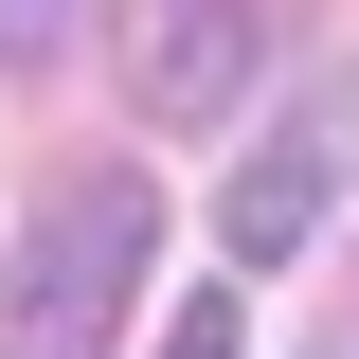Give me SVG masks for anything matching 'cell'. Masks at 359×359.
Instances as JSON below:
<instances>
[{
    "label": "cell",
    "mask_w": 359,
    "mask_h": 359,
    "mask_svg": "<svg viewBox=\"0 0 359 359\" xmlns=\"http://www.w3.org/2000/svg\"><path fill=\"white\" fill-rule=\"evenodd\" d=\"M144 252H162V198H144L126 162L54 180L36 233H18V269H0V341H18V359H90V341H126Z\"/></svg>",
    "instance_id": "obj_1"
},
{
    "label": "cell",
    "mask_w": 359,
    "mask_h": 359,
    "mask_svg": "<svg viewBox=\"0 0 359 359\" xmlns=\"http://www.w3.org/2000/svg\"><path fill=\"white\" fill-rule=\"evenodd\" d=\"M341 180H359V72H341V90H306V108H287V126L233 162V198H216L233 269H287L323 216H341Z\"/></svg>",
    "instance_id": "obj_2"
},
{
    "label": "cell",
    "mask_w": 359,
    "mask_h": 359,
    "mask_svg": "<svg viewBox=\"0 0 359 359\" xmlns=\"http://www.w3.org/2000/svg\"><path fill=\"white\" fill-rule=\"evenodd\" d=\"M252 90V0H126V108L144 126H216Z\"/></svg>",
    "instance_id": "obj_3"
},
{
    "label": "cell",
    "mask_w": 359,
    "mask_h": 359,
    "mask_svg": "<svg viewBox=\"0 0 359 359\" xmlns=\"http://www.w3.org/2000/svg\"><path fill=\"white\" fill-rule=\"evenodd\" d=\"M72 54V0H0V72H54Z\"/></svg>",
    "instance_id": "obj_4"
}]
</instances>
